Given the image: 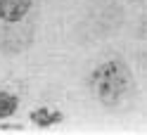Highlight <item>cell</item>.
I'll list each match as a JSON object with an SVG mask.
<instances>
[{
    "mask_svg": "<svg viewBox=\"0 0 147 135\" xmlns=\"http://www.w3.org/2000/svg\"><path fill=\"white\" fill-rule=\"evenodd\" d=\"M31 5L33 0H0V19L7 24H17L31 12Z\"/></svg>",
    "mask_w": 147,
    "mask_h": 135,
    "instance_id": "obj_2",
    "label": "cell"
},
{
    "mask_svg": "<svg viewBox=\"0 0 147 135\" xmlns=\"http://www.w3.org/2000/svg\"><path fill=\"white\" fill-rule=\"evenodd\" d=\"M88 85H90V93L102 104L114 107L131 90L133 71L121 59H107V62H102V64H97L93 69V74L88 78Z\"/></svg>",
    "mask_w": 147,
    "mask_h": 135,
    "instance_id": "obj_1",
    "label": "cell"
},
{
    "mask_svg": "<svg viewBox=\"0 0 147 135\" xmlns=\"http://www.w3.org/2000/svg\"><path fill=\"white\" fill-rule=\"evenodd\" d=\"M29 119L33 126H38V128H50V126H57L64 121V114L59 109H50V107H38V109H33L29 114Z\"/></svg>",
    "mask_w": 147,
    "mask_h": 135,
    "instance_id": "obj_3",
    "label": "cell"
},
{
    "mask_svg": "<svg viewBox=\"0 0 147 135\" xmlns=\"http://www.w3.org/2000/svg\"><path fill=\"white\" fill-rule=\"evenodd\" d=\"M0 130H24V126H17V123H5V126H0Z\"/></svg>",
    "mask_w": 147,
    "mask_h": 135,
    "instance_id": "obj_5",
    "label": "cell"
},
{
    "mask_svg": "<svg viewBox=\"0 0 147 135\" xmlns=\"http://www.w3.org/2000/svg\"><path fill=\"white\" fill-rule=\"evenodd\" d=\"M17 111H19V97L0 90V119H12Z\"/></svg>",
    "mask_w": 147,
    "mask_h": 135,
    "instance_id": "obj_4",
    "label": "cell"
}]
</instances>
